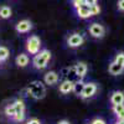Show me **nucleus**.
<instances>
[{"instance_id":"obj_1","label":"nucleus","mask_w":124,"mask_h":124,"mask_svg":"<svg viewBox=\"0 0 124 124\" xmlns=\"http://www.w3.org/2000/svg\"><path fill=\"white\" fill-rule=\"evenodd\" d=\"M27 96H30L34 99H42L46 96V87L41 81H34L29 85L26 88Z\"/></svg>"},{"instance_id":"obj_2","label":"nucleus","mask_w":124,"mask_h":124,"mask_svg":"<svg viewBox=\"0 0 124 124\" xmlns=\"http://www.w3.org/2000/svg\"><path fill=\"white\" fill-rule=\"evenodd\" d=\"M51 60V52L48 50H41L39 54H36L32 58V66L36 70H45L47 67V63Z\"/></svg>"},{"instance_id":"obj_3","label":"nucleus","mask_w":124,"mask_h":124,"mask_svg":"<svg viewBox=\"0 0 124 124\" xmlns=\"http://www.w3.org/2000/svg\"><path fill=\"white\" fill-rule=\"evenodd\" d=\"M41 48V40L39 36L36 35H31L30 37H27L26 40V51H27V54L30 55H36L40 52V50Z\"/></svg>"},{"instance_id":"obj_4","label":"nucleus","mask_w":124,"mask_h":124,"mask_svg":"<svg viewBox=\"0 0 124 124\" xmlns=\"http://www.w3.org/2000/svg\"><path fill=\"white\" fill-rule=\"evenodd\" d=\"M97 91H98V87H97V83H94V82L85 83V88H83V92L81 94V98L82 99H89L92 97H94Z\"/></svg>"},{"instance_id":"obj_5","label":"nucleus","mask_w":124,"mask_h":124,"mask_svg":"<svg viewBox=\"0 0 124 124\" xmlns=\"http://www.w3.org/2000/svg\"><path fill=\"white\" fill-rule=\"evenodd\" d=\"M89 34L92 37H94V39H102L103 36H104V32H106V30H104V26L98 24V23H93L89 25Z\"/></svg>"},{"instance_id":"obj_6","label":"nucleus","mask_w":124,"mask_h":124,"mask_svg":"<svg viewBox=\"0 0 124 124\" xmlns=\"http://www.w3.org/2000/svg\"><path fill=\"white\" fill-rule=\"evenodd\" d=\"M83 42H85L83 36H82L81 34H78V32H75V34L70 35L68 39H67V45L70 47H72V48H76V47L82 46Z\"/></svg>"},{"instance_id":"obj_7","label":"nucleus","mask_w":124,"mask_h":124,"mask_svg":"<svg viewBox=\"0 0 124 124\" xmlns=\"http://www.w3.org/2000/svg\"><path fill=\"white\" fill-rule=\"evenodd\" d=\"M58 79H60V76H58L57 72H55V71H48V72H46L45 76H44V82H45V85H47V86L56 85L58 82Z\"/></svg>"},{"instance_id":"obj_8","label":"nucleus","mask_w":124,"mask_h":124,"mask_svg":"<svg viewBox=\"0 0 124 124\" xmlns=\"http://www.w3.org/2000/svg\"><path fill=\"white\" fill-rule=\"evenodd\" d=\"M73 81H70V79H65L62 81L60 86H58V91L62 93V94H68V93H71L72 91H73Z\"/></svg>"},{"instance_id":"obj_9","label":"nucleus","mask_w":124,"mask_h":124,"mask_svg":"<svg viewBox=\"0 0 124 124\" xmlns=\"http://www.w3.org/2000/svg\"><path fill=\"white\" fill-rule=\"evenodd\" d=\"M16 31L20 34H25V32H29V31L32 29V24H31L30 20H21V21H19L15 26Z\"/></svg>"},{"instance_id":"obj_10","label":"nucleus","mask_w":124,"mask_h":124,"mask_svg":"<svg viewBox=\"0 0 124 124\" xmlns=\"http://www.w3.org/2000/svg\"><path fill=\"white\" fill-rule=\"evenodd\" d=\"M112 106H117V104H124V93L122 91H114L110 94L109 98Z\"/></svg>"},{"instance_id":"obj_11","label":"nucleus","mask_w":124,"mask_h":124,"mask_svg":"<svg viewBox=\"0 0 124 124\" xmlns=\"http://www.w3.org/2000/svg\"><path fill=\"white\" fill-rule=\"evenodd\" d=\"M75 67H76V73H77V81H83V78L87 75V71H88L87 65L85 62H78Z\"/></svg>"},{"instance_id":"obj_12","label":"nucleus","mask_w":124,"mask_h":124,"mask_svg":"<svg viewBox=\"0 0 124 124\" xmlns=\"http://www.w3.org/2000/svg\"><path fill=\"white\" fill-rule=\"evenodd\" d=\"M76 13H77V16L81 17V19H88L91 17V10H89V6L83 4V5H81L79 8L76 9Z\"/></svg>"},{"instance_id":"obj_13","label":"nucleus","mask_w":124,"mask_h":124,"mask_svg":"<svg viewBox=\"0 0 124 124\" xmlns=\"http://www.w3.org/2000/svg\"><path fill=\"white\" fill-rule=\"evenodd\" d=\"M29 62H30V58H29V56H27L26 54H20V55H17L16 58H15V63H16L19 67H21V68L26 67V66L29 65Z\"/></svg>"},{"instance_id":"obj_14","label":"nucleus","mask_w":124,"mask_h":124,"mask_svg":"<svg viewBox=\"0 0 124 124\" xmlns=\"http://www.w3.org/2000/svg\"><path fill=\"white\" fill-rule=\"evenodd\" d=\"M108 71H109V73H110L112 76H119V75L123 73L124 67H122L120 65L116 63V62H112V63H109Z\"/></svg>"},{"instance_id":"obj_15","label":"nucleus","mask_w":124,"mask_h":124,"mask_svg":"<svg viewBox=\"0 0 124 124\" xmlns=\"http://www.w3.org/2000/svg\"><path fill=\"white\" fill-rule=\"evenodd\" d=\"M112 110L118 120H124V104L112 106Z\"/></svg>"},{"instance_id":"obj_16","label":"nucleus","mask_w":124,"mask_h":124,"mask_svg":"<svg viewBox=\"0 0 124 124\" xmlns=\"http://www.w3.org/2000/svg\"><path fill=\"white\" fill-rule=\"evenodd\" d=\"M83 88H85V82L83 81H76L75 83H73V92L76 96L81 97L82 94V92H83Z\"/></svg>"},{"instance_id":"obj_17","label":"nucleus","mask_w":124,"mask_h":124,"mask_svg":"<svg viewBox=\"0 0 124 124\" xmlns=\"http://www.w3.org/2000/svg\"><path fill=\"white\" fill-rule=\"evenodd\" d=\"M11 14H13V11L9 6H6V5L0 6V17L1 19H9L11 16Z\"/></svg>"},{"instance_id":"obj_18","label":"nucleus","mask_w":124,"mask_h":124,"mask_svg":"<svg viewBox=\"0 0 124 124\" xmlns=\"http://www.w3.org/2000/svg\"><path fill=\"white\" fill-rule=\"evenodd\" d=\"M15 113H16V110H15L14 103H11V104H8V106L5 107V116H6L8 118L11 119V118L15 116Z\"/></svg>"},{"instance_id":"obj_19","label":"nucleus","mask_w":124,"mask_h":124,"mask_svg":"<svg viewBox=\"0 0 124 124\" xmlns=\"http://www.w3.org/2000/svg\"><path fill=\"white\" fill-rule=\"evenodd\" d=\"M14 106H15V110L16 113H20V112H25V102L23 99H16L14 102Z\"/></svg>"},{"instance_id":"obj_20","label":"nucleus","mask_w":124,"mask_h":124,"mask_svg":"<svg viewBox=\"0 0 124 124\" xmlns=\"http://www.w3.org/2000/svg\"><path fill=\"white\" fill-rule=\"evenodd\" d=\"M9 55H10L9 48L5 47V46H0V62H1V61H6Z\"/></svg>"},{"instance_id":"obj_21","label":"nucleus","mask_w":124,"mask_h":124,"mask_svg":"<svg viewBox=\"0 0 124 124\" xmlns=\"http://www.w3.org/2000/svg\"><path fill=\"white\" fill-rule=\"evenodd\" d=\"M14 122L16 123H23L25 120V112H20V113H15V116L11 118Z\"/></svg>"},{"instance_id":"obj_22","label":"nucleus","mask_w":124,"mask_h":124,"mask_svg":"<svg viewBox=\"0 0 124 124\" xmlns=\"http://www.w3.org/2000/svg\"><path fill=\"white\" fill-rule=\"evenodd\" d=\"M113 62H116V63H118L122 67H124V52L117 54V56H116V58H114V61H113Z\"/></svg>"},{"instance_id":"obj_23","label":"nucleus","mask_w":124,"mask_h":124,"mask_svg":"<svg viewBox=\"0 0 124 124\" xmlns=\"http://www.w3.org/2000/svg\"><path fill=\"white\" fill-rule=\"evenodd\" d=\"M89 10H91V15L94 16V15H98V14L101 13V6H99L98 4L92 5V6H89Z\"/></svg>"},{"instance_id":"obj_24","label":"nucleus","mask_w":124,"mask_h":124,"mask_svg":"<svg viewBox=\"0 0 124 124\" xmlns=\"http://www.w3.org/2000/svg\"><path fill=\"white\" fill-rule=\"evenodd\" d=\"M85 4V0H72V5H73L75 9L79 8L81 5H83Z\"/></svg>"},{"instance_id":"obj_25","label":"nucleus","mask_w":124,"mask_h":124,"mask_svg":"<svg viewBox=\"0 0 124 124\" xmlns=\"http://www.w3.org/2000/svg\"><path fill=\"white\" fill-rule=\"evenodd\" d=\"M91 124H107V122L103 120L102 118H96V119H93L91 122Z\"/></svg>"},{"instance_id":"obj_26","label":"nucleus","mask_w":124,"mask_h":124,"mask_svg":"<svg viewBox=\"0 0 124 124\" xmlns=\"http://www.w3.org/2000/svg\"><path fill=\"white\" fill-rule=\"evenodd\" d=\"M25 124H41V122L36 118H32V119H29L27 122H25Z\"/></svg>"},{"instance_id":"obj_27","label":"nucleus","mask_w":124,"mask_h":124,"mask_svg":"<svg viewBox=\"0 0 124 124\" xmlns=\"http://www.w3.org/2000/svg\"><path fill=\"white\" fill-rule=\"evenodd\" d=\"M85 4H86V5H88V6L96 5V4H97V0H85Z\"/></svg>"},{"instance_id":"obj_28","label":"nucleus","mask_w":124,"mask_h":124,"mask_svg":"<svg viewBox=\"0 0 124 124\" xmlns=\"http://www.w3.org/2000/svg\"><path fill=\"white\" fill-rule=\"evenodd\" d=\"M118 9L120 11H124V0H119L118 1Z\"/></svg>"},{"instance_id":"obj_29","label":"nucleus","mask_w":124,"mask_h":124,"mask_svg":"<svg viewBox=\"0 0 124 124\" xmlns=\"http://www.w3.org/2000/svg\"><path fill=\"white\" fill-rule=\"evenodd\" d=\"M57 124H70V122L68 120H60Z\"/></svg>"},{"instance_id":"obj_30","label":"nucleus","mask_w":124,"mask_h":124,"mask_svg":"<svg viewBox=\"0 0 124 124\" xmlns=\"http://www.w3.org/2000/svg\"><path fill=\"white\" fill-rule=\"evenodd\" d=\"M113 124H124V120H118V119H117V120H116L114 123H113Z\"/></svg>"},{"instance_id":"obj_31","label":"nucleus","mask_w":124,"mask_h":124,"mask_svg":"<svg viewBox=\"0 0 124 124\" xmlns=\"http://www.w3.org/2000/svg\"><path fill=\"white\" fill-rule=\"evenodd\" d=\"M89 124H91V123H89Z\"/></svg>"}]
</instances>
